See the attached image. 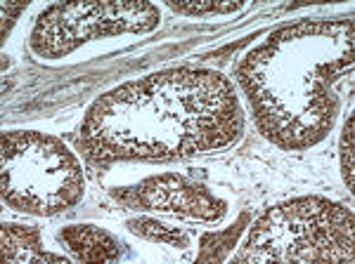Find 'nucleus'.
I'll return each instance as SVG.
<instances>
[{"instance_id": "nucleus-1", "label": "nucleus", "mask_w": 355, "mask_h": 264, "mask_svg": "<svg viewBox=\"0 0 355 264\" xmlns=\"http://www.w3.org/2000/svg\"><path fill=\"white\" fill-rule=\"evenodd\" d=\"M242 128V106L230 80L180 66L102 95L85 116L81 144L95 163L166 160L223 149Z\"/></svg>"}, {"instance_id": "nucleus-2", "label": "nucleus", "mask_w": 355, "mask_h": 264, "mask_svg": "<svg viewBox=\"0 0 355 264\" xmlns=\"http://www.w3.org/2000/svg\"><path fill=\"white\" fill-rule=\"evenodd\" d=\"M351 66L353 21H306L279 28L246 55L237 80L266 137L303 149L331 130L339 111L331 83Z\"/></svg>"}, {"instance_id": "nucleus-3", "label": "nucleus", "mask_w": 355, "mask_h": 264, "mask_svg": "<svg viewBox=\"0 0 355 264\" xmlns=\"http://www.w3.org/2000/svg\"><path fill=\"white\" fill-rule=\"evenodd\" d=\"M237 260L351 262L353 212L318 196L282 203L256 222Z\"/></svg>"}, {"instance_id": "nucleus-4", "label": "nucleus", "mask_w": 355, "mask_h": 264, "mask_svg": "<svg viewBox=\"0 0 355 264\" xmlns=\"http://www.w3.org/2000/svg\"><path fill=\"white\" fill-rule=\"evenodd\" d=\"M78 158L57 137L31 130L3 135V200L31 215H55L83 196Z\"/></svg>"}, {"instance_id": "nucleus-5", "label": "nucleus", "mask_w": 355, "mask_h": 264, "mask_svg": "<svg viewBox=\"0 0 355 264\" xmlns=\"http://www.w3.org/2000/svg\"><path fill=\"white\" fill-rule=\"evenodd\" d=\"M159 26V10L150 3H73L53 5L36 19L31 48L36 55L64 57L100 36L147 33Z\"/></svg>"}, {"instance_id": "nucleus-6", "label": "nucleus", "mask_w": 355, "mask_h": 264, "mask_svg": "<svg viewBox=\"0 0 355 264\" xmlns=\"http://www.w3.org/2000/svg\"><path fill=\"white\" fill-rule=\"evenodd\" d=\"M114 198L130 208L164 210L202 222H218L227 212V203L209 191L204 185L190 182L182 175H159L135 187L114 191Z\"/></svg>"}, {"instance_id": "nucleus-7", "label": "nucleus", "mask_w": 355, "mask_h": 264, "mask_svg": "<svg viewBox=\"0 0 355 264\" xmlns=\"http://www.w3.org/2000/svg\"><path fill=\"white\" fill-rule=\"evenodd\" d=\"M60 241L83 262H116L121 257L119 243L112 234L93 225H71L60 232Z\"/></svg>"}, {"instance_id": "nucleus-8", "label": "nucleus", "mask_w": 355, "mask_h": 264, "mask_svg": "<svg viewBox=\"0 0 355 264\" xmlns=\"http://www.w3.org/2000/svg\"><path fill=\"white\" fill-rule=\"evenodd\" d=\"M0 250L5 262H64V255H55L43 248L41 229L24 225H3Z\"/></svg>"}, {"instance_id": "nucleus-9", "label": "nucleus", "mask_w": 355, "mask_h": 264, "mask_svg": "<svg viewBox=\"0 0 355 264\" xmlns=\"http://www.w3.org/2000/svg\"><path fill=\"white\" fill-rule=\"evenodd\" d=\"M125 227L140 238L147 241H159V243L173 245V248H187L190 245V236H187L182 229L178 227H168L159 220H152V217H133V220L125 222Z\"/></svg>"}, {"instance_id": "nucleus-10", "label": "nucleus", "mask_w": 355, "mask_h": 264, "mask_svg": "<svg viewBox=\"0 0 355 264\" xmlns=\"http://www.w3.org/2000/svg\"><path fill=\"white\" fill-rule=\"evenodd\" d=\"M249 222V215L239 217V222L234 225L232 229H227V232H220V234H206L202 238V252H199L197 260L199 262H223L227 257V252L234 248V243H237L239 234L244 232V225Z\"/></svg>"}, {"instance_id": "nucleus-11", "label": "nucleus", "mask_w": 355, "mask_h": 264, "mask_svg": "<svg viewBox=\"0 0 355 264\" xmlns=\"http://www.w3.org/2000/svg\"><path fill=\"white\" fill-rule=\"evenodd\" d=\"M168 8L178 15H190V17H202V15H225V12H237L242 10V3H173L171 0Z\"/></svg>"}, {"instance_id": "nucleus-12", "label": "nucleus", "mask_w": 355, "mask_h": 264, "mask_svg": "<svg viewBox=\"0 0 355 264\" xmlns=\"http://www.w3.org/2000/svg\"><path fill=\"white\" fill-rule=\"evenodd\" d=\"M353 123L355 120L351 116L341 135V172L348 189H353Z\"/></svg>"}, {"instance_id": "nucleus-13", "label": "nucleus", "mask_w": 355, "mask_h": 264, "mask_svg": "<svg viewBox=\"0 0 355 264\" xmlns=\"http://www.w3.org/2000/svg\"><path fill=\"white\" fill-rule=\"evenodd\" d=\"M26 8V3H5L3 5V38H8V33H10V28H12L15 24V19H17V15L21 12V10Z\"/></svg>"}]
</instances>
